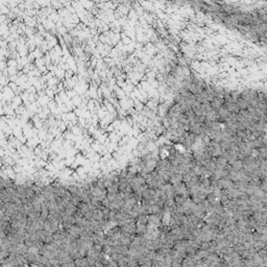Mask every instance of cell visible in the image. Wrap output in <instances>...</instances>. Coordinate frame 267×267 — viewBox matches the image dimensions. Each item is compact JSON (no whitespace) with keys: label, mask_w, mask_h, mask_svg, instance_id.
<instances>
[{"label":"cell","mask_w":267,"mask_h":267,"mask_svg":"<svg viewBox=\"0 0 267 267\" xmlns=\"http://www.w3.org/2000/svg\"><path fill=\"white\" fill-rule=\"evenodd\" d=\"M42 221H43V218H42ZM43 222H44V221H43ZM44 245H45V244H44ZM35 247H33V253H35ZM37 248H38V247H37ZM43 248H44V246H43L42 248H41V250H43ZM39 250H40V248H39ZM40 254H41V253H40ZM33 257H35V256H33Z\"/></svg>","instance_id":"cell-3"},{"label":"cell","mask_w":267,"mask_h":267,"mask_svg":"<svg viewBox=\"0 0 267 267\" xmlns=\"http://www.w3.org/2000/svg\"><path fill=\"white\" fill-rule=\"evenodd\" d=\"M252 243H253V247L255 248V250H256V252L260 250L261 248H263V247H266V242H263V241H261V240L253 241Z\"/></svg>","instance_id":"cell-2"},{"label":"cell","mask_w":267,"mask_h":267,"mask_svg":"<svg viewBox=\"0 0 267 267\" xmlns=\"http://www.w3.org/2000/svg\"><path fill=\"white\" fill-rule=\"evenodd\" d=\"M231 166H232V169L235 170V171H239V170L242 169V166H243V162L242 160H235L233 163H231Z\"/></svg>","instance_id":"cell-1"}]
</instances>
